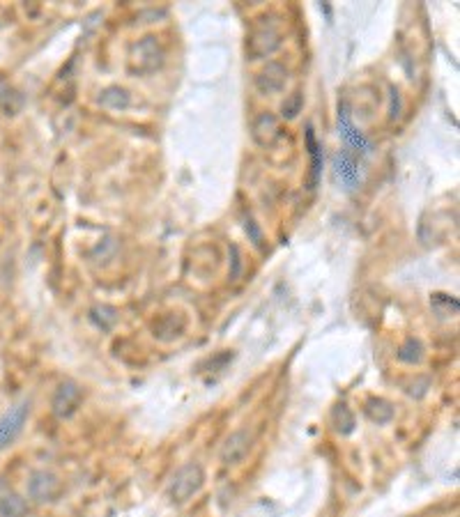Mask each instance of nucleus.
<instances>
[{"label":"nucleus","instance_id":"obj_3","mask_svg":"<svg viewBox=\"0 0 460 517\" xmlns=\"http://www.w3.org/2000/svg\"><path fill=\"white\" fill-rule=\"evenodd\" d=\"M279 46H281L279 23L263 19L249 37V54L254 58H265V56H272Z\"/></svg>","mask_w":460,"mask_h":517},{"label":"nucleus","instance_id":"obj_6","mask_svg":"<svg viewBox=\"0 0 460 517\" xmlns=\"http://www.w3.org/2000/svg\"><path fill=\"white\" fill-rule=\"evenodd\" d=\"M332 168H334V177L345 191H354L361 182V170L359 163L354 161V156L348 150H338L332 159Z\"/></svg>","mask_w":460,"mask_h":517},{"label":"nucleus","instance_id":"obj_16","mask_svg":"<svg viewBox=\"0 0 460 517\" xmlns=\"http://www.w3.org/2000/svg\"><path fill=\"white\" fill-rule=\"evenodd\" d=\"M12 101H16L19 106H23V97H21V94L16 92L12 85H7L5 81H0V108L5 111V116H16Z\"/></svg>","mask_w":460,"mask_h":517},{"label":"nucleus","instance_id":"obj_19","mask_svg":"<svg viewBox=\"0 0 460 517\" xmlns=\"http://www.w3.org/2000/svg\"><path fill=\"white\" fill-rule=\"evenodd\" d=\"M430 304H433V309H435V313L440 315V318H449V315H456L458 309H460L458 301L451 299L449 294H433Z\"/></svg>","mask_w":460,"mask_h":517},{"label":"nucleus","instance_id":"obj_18","mask_svg":"<svg viewBox=\"0 0 460 517\" xmlns=\"http://www.w3.org/2000/svg\"><path fill=\"white\" fill-rule=\"evenodd\" d=\"M398 359H401L403 363H421L423 359V347L419 340L414 338H407L405 343L398 349Z\"/></svg>","mask_w":460,"mask_h":517},{"label":"nucleus","instance_id":"obj_21","mask_svg":"<svg viewBox=\"0 0 460 517\" xmlns=\"http://www.w3.org/2000/svg\"><path fill=\"white\" fill-rule=\"evenodd\" d=\"M299 108H302V94H292V97L283 104V116L292 120L299 113Z\"/></svg>","mask_w":460,"mask_h":517},{"label":"nucleus","instance_id":"obj_22","mask_svg":"<svg viewBox=\"0 0 460 517\" xmlns=\"http://www.w3.org/2000/svg\"><path fill=\"white\" fill-rule=\"evenodd\" d=\"M392 94H394L392 97V120H394V118H398V111H401V106H398V90L396 87H392Z\"/></svg>","mask_w":460,"mask_h":517},{"label":"nucleus","instance_id":"obj_10","mask_svg":"<svg viewBox=\"0 0 460 517\" xmlns=\"http://www.w3.org/2000/svg\"><path fill=\"white\" fill-rule=\"evenodd\" d=\"M285 81H288V72H285V67L279 65V63H270L260 76L256 78V85L260 92L265 94H274V92H281L285 87Z\"/></svg>","mask_w":460,"mask_h":517},{"label":"nucleus","instance_id":"obj_12","mask_svg":"<svg viewBox=\"0 0 460 517\" xmlns=\"http://www.w3.org/2000/svg\"><path fill=\"white\" fill-rule=\"evenodd\" d=\"M185 327H187V322L180 313L163 315V318L154 324V336H159L161 340H173L185 334Z\"/></svg>","mask_w":460,"mask_h":517},{"label":"nucleus","instance_id":"obj_8","mask_svg":"<svg viewBox=\"0 0 460 517\" xmlns=\"http://www.w3.org/2000/svg\"><path fill=\"white\" fill-rule=\"evenodd\" d=\"M338 134H341V138L348 143L350 147H354V150H359L363 154H371L373 150V143L361 134V129L354 127V122L350 118V111L348 106H341L338 108Z\"/></svg>","mask_w":460,"mask_h":517},{"label":"nucleus","instance_id":"obj_15","mask_svg":"<svg viewBox=\"0 0 460 517\" xmlns=\"http://www.w3.org/2000/svg\"><path fill=\"white\" fill-rule=\"evenodd\" d=\"M366 414L371 421H375L378 425H382V423H389V421L394 418V407L382 398H371L366 402Z\"/></svg>","mask_w":460,"mask_h":517},{"label":"nucleus","instance_id":"obj_9","mask_svg":"<svg viewBox=\"0 0 460 517\" xmlns=\"http://www.w3.org/2000/svg\"><path fill=\"white\" fill-rule=\"evenodd\" d=\"M249 449H251V435L247 430L232 432L221 446V462L228 464V467H230V464H240L242 460L247 458Z\"/></svg>","mask_w":460,"mask_h":517},{"label":"nucleus","instance_id":"obj_13","mask_svg":"<svg viewBox=\"0 0 460 517\" xmlns=\"http://www.w3.org/2000/svg\"><path fill=\"white\" fill-rule=\"evenodd\" d=\"M30 513L28 499L16 494V492H7L0 497V517H25Z\"/></svg>","mask_w":460,"mask_h":517},{"label":"nucleus","instance_id":"obj_2","mask_svg":"<svg viewBox=\"0 0 460 517\" xmlns=\"http://www.w3.org/2000/svg\"><path fill=\"white\" fill-rule=\"evenodd\" d=\"M28 416H30V400L16 402V405H12L3 416H0V451L10 449V446L19 440Z\"/></svg>","mask_w":460,"mask_h":517},{"label":"nucleus","instance_id":"obj_4","mask_svg":"<svg viewBox=\"0 0 460 517\" xmlns=\"http://www.w3.org/2000/svg\"><path fill=\"white\" fill-rule=\"evenodd\" d=\"M60 478L54 474V471L46 469H37L28 476V499L35 504L44 506L56 502L60 494Z\"/></svg>","mask_w":460,"mask_h":517},{"label":"nucleus","instance_id":"obj_1","mask_svg":"<svg viewBox=\"0 0 460 517\" xmlns=\"http://www.w3.org/2000/svg\"><path fill=\"white\" fill-rule=\"evenodd\" d=\"M205 483V471L201 464L196 462H189L185 467H180L175 471V476L170 478V485H168V494L175 504H185L189 502L191 497L201 492V487Z\"/></svg>","mask_w":460,"mask_h":517},{"label":"nucleus","instance_id":"obj_17","mask_svg":"<svg viewBox=\"0 0 460 517\" xmlns=\"http://www.w3.org/2000/svg\"><path fill=\"white\" fill-rule=\"evenodd\" d=\"M99 104L108 108H127L129 106V94L123 90V87H108V90L101 92Z\"/></svg>","mask_w":460,"mask_h":517},{"label":"nucleus","instance_id":"obj_11","mask_svg":"<svg viewBox=\"0 0 460 517\" xmlns=\"http://www.w3.org/2000/svg\"><path fill=\"white\" fill-rule=\"evenodd\" d=\"M254 138H256L258 145L272 147L276 140L281 138V129H279V122H276V118L270 116V113H263V116L254 122Z\"/></svg>","mask_w":460,"mask_h":517},{"label":"nucleus","instance_id":"obj_14","mask_svg":"<svg viewBox=\"0 0 460 517\" xmlns=\"http://www.w3.org/2000/svg\"><path fill=\"white\" fill-rule=\"evenodd\" d=\"M306 145H309V154H311V189H316V184L320 180V170H323V150H320L313 127H306Z\"/></svg>","mask_w":460,"mask_h":517},{"label":"nucleus","instance_id":"obj_5","mask_svg":"<svg viewBox=\"0 0 460 517\" xmlns=\"http://www.w3.org/2000/svg\"><path fill=\"white\" fill-rule=\"evenodd\" d=\"M83 402V391L76 382H63L60 387L56 389L54 393V402H51V407H54V414L58 418H72L76 411H79Z\"/></svg>","mask_w":460,"mask_h":517},{"label":"nucleus","instance_id":"obj_7","mask_svg":"<svg viewBox=\"0 0 460 517\" xmlns=\"http://www.w3.org/2000/svg\"><path fill=\"white\" fill-rule=\"evenodd\" d=\"M132 63H138V67L134 72H154V69H159L161 63H163V51L159 46V42L154 37H145L138 46L134 49V56H132Z\"/></svg>","mask_w":460,"mask_h":517},{"label":"nucleus","instance_id":"obj_20","mask_svg":"<svg viewBox=\"0 0 460 517\" xmlns=\"http://www.w3.org/2000/svg\"><path fill=\"white\" fill-rule=\"evenodd\" d=\"M334 418H336L338 432H343V435L352 432V428H354V416L350 414V409H348V407H345V405H338V407L334 409Z\"/></svg>","mask_w":460,"mask_h":517}]
</instances>
